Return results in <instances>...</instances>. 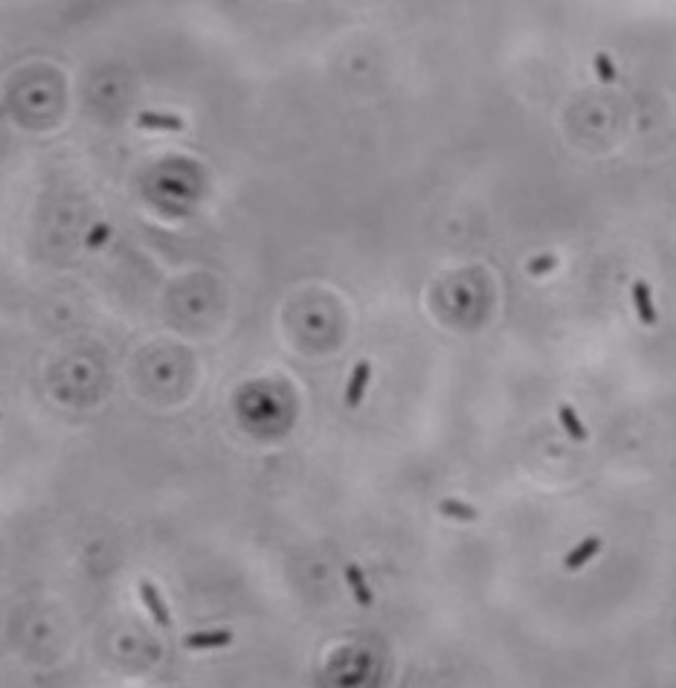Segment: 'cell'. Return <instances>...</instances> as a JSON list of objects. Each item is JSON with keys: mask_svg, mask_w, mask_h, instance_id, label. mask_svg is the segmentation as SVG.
Wrapping results in <instances>:
<instances>
[{"mask_svg": "<svg viewBox=\"0 0 676 688\" xmlns=\"http://www.w3.org/2000/svg\"><path fill=\"white\" fill-rule=\"evenodd\" d=\"M233 630H195L183 636V648L189 651H215V648H230Z\"/></svg>", "mask_w": 676, "mask_h": 688, "instance_id": "obj_1", "label": "cell"}, {"mask_svg": "<svg viewBox=\"0 0 676 688\" xmlns=\"http://www.w3.org/2000/svg\"><path fill=\"white\" fill-rule=\"evenodd\" d=\"M140 598H143L146 610L151 613V619L157 622V627L168 630V627H171V613H168V604L163 601L160 590H157L151 581H140Z\"/></svg>", "mask_w": 676, "mask_h": 688, "instance_id": "obj_2", "label": "cell"}, {"mask_svg": "<svg viewBox=\"0 0 676 688\" xmlns=\"http://www.w3.org/2000/svg\"><path fill=\"white\" fill-rule=\"evenodd\" d=\"M369 380H372V363L369 360H357L354 369H351L348 386H345V407H357L360 401H363Z\"/></svg>", "mask_w": 676, "mask_h": 688, "instance_id": "obj_3", "label": "cell"}, {"mask_svg": "<svg viewBox=\"0 0 676 688\" xmlns=\"http://www.w3.org/2000/svg\"><path fill=\"white\" fill-rule=\"evenodd\" d=\"M343 575H345V584H348V590H351V598L357 601L360 607H366V610H369V607L375 604V592H372V587H369L363 570H360L357 564H348V567L343 570Z\"/></svg>", "mask_w": 676, "mask_h": 688, "instance_id": "obj_4", "label": "cell"}, {"mask_svg": "<svg viewBox=\"0 0 676 688\" xmlns=\"http://www.w3.org/2000/svg\"><path fill=\"white\" fill-rule=\"evenodd\" d=\"M633 305H636V314H639V323L642 325H656L659 323V314H656V305H653V293L647 288V282L636 279L633 282Z\"/></svg>", "mask_w": 676, "mask_h": 688, "instance_id": "obj_5", "label": "cell"}, {"mask_svg": "<svg viewBox=\"0 0 676 688\" xmlns=\"http://www.w3.org/2000/svg\"><path fill=\"white\" fill-rule=\"evenodd\" d=\"M601 546H604V540L601 537H587L583 543H577L566 557H563V567L569 570V572H577V570H583L587 567L592 557L601 552Z\"/></svg>", "mask_w": 676, "mask_h": 688, "instance_id": "obj_6", "label": "cell"}, {"mask_svg": "<svg viewBox=\"0 0 676 688\" xmlns=\"http://www.w3.org/2000/svg\"><path fill=\"white\" fill-rule=\"evenodd\" d=\"M558 418H560V427L566 430V436H569L572 442H587V439H590V433H587V427H583L580 415H577L569 404H560V407H558Z\"/></svg>", "mask_w": 676, "mask_h": 688, "instance_id": "obj_7", "label": "cell"}, {"mask_svg": "<svg viewBox=\"0 0 676 688\" xmlns=\"http://www.w3.org/2000/svg\"><path fill=\"white\" fill-rule=\"evenodd\" d=\"M137 125H140V128H148V131H154V128H160V131H183V128H186V122L180 119V116H163V113H154V111L143 113V116L137 119Z\"/></svg>", "mask_w": 676, "mask_h": 688, "instance_id": "obj_8", "label": "cell"}, {"mask_svg": "<svg viewBox=\"0 0 676 688\" xmlns=\"http://www.w3.org/2000/svg\"><path fill=\"white\" fill-rule=\"evenodd\" d=\"M438 511L444 514V517L465 520V523L479 517V511H476L473 505H465V502H459V500H441V502H438Z\"/></svg>", "mask_w": 676, "mask_h": 688, "instance_id": "obj_9", "label": "cell"}, {"mask_svg": "<svg viewBox=\"0 0 676 688\" xmlns=\"http://www.w3.org/2000/svg\"><path fill=\"white\" fill-rule=\"evenodd\" d=\"M595 73H598L604 81H610V84L618 79V73H615V67H612L610 56H604V53H598V56H595Z\"/></svg>", "mask_w": 676, "mask_h": 688, "instance_id": "obj_10", "label": "cell"}, {"mask_svg": "<svg viewBox=\"0 0 676 688\" xmlns=\"http://www.w3.org/2000/svg\"><path fill=\"white\" fill-rule=\"evenodd\" d=\"M555 268H558L555 256H543V259H534V262L528 265V273H531V276H546V273L555 270Z\"/></svg>", "mask_w": 676, "mask_h": 688, "instance_id": "obj_11", "label": "cell"}, {"mask_svg": "<svg viewBox=\"0 0 676 688\" xmlns=\"http://www.w3.org/2000/svg\"><path fill=\"white\" fill-rule=\"evenodd\" d=\"M108 236H111V230H108L105 224H96V227H94V233H90V238H87V247H94V244L99 247V244H102Z\"/></svg>", "mask_w": 676, "mask_h": 688, "instance_id": "obj_12", "label": "cell"}]
</instances>
